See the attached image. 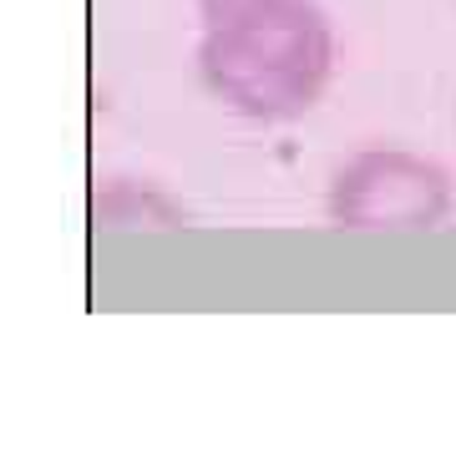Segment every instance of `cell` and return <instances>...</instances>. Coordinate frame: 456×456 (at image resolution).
I'll list each match as a JSON object with an SVG mask.
<instances>
[{"instance_id":"1","label":"cell","mask_w":456,"mask_h":456,"mask_svg":"<svg viewBox=\"0 0 456 456\" xmlns=\"http://www.w3.org/2000/svg\"><path fill=\"white\" fill-rule=\"evenodd\" d=\"M198 77L233 117L294 122L335 77L320 0H198Z\"/></svg>"},{"instance_id":"2","label":"cell","mask_w":456,"mask_h":456,"mask_svg":"<svg viewBox=\"0 0 456 456\" xmlns=\"http://www.w3.org/2000/svg\"><path fill=\"white\" fill-rule=\"evenodd\" d=\"M456 208L452 173L411 147H360L350 152L325 193V218L350 233H411L441 228Z\"/></svg>"},{"instance_id":"3","label":"cell","mask_w":456,"mask_h":456,"mask_svg":"<svg viewBox=\"0 0 456 456\" xmlns=\"http://www.w3.org/2000/svg\"><path fill=\"white\" fill-rule=\"evenodd\" d=\"M97 224L107 228H178L183 208L173 198H163L158 188H137L132 178H112L107 188H97Z\"/></svg>"}]
</instances>
